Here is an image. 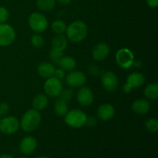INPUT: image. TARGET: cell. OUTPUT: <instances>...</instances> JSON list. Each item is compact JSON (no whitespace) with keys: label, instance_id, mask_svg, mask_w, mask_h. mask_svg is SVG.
<instances>
[{"label":"cell","instance_id":"obj_1","mask_svg":"<svg viewBox=\"0 0 158 158\" xmlns=\"http://www.w3.org/2000/svg\"><path fill=\"white\" fill-rule=\"evenodd\" d=\"M66 36L73 43H80L87 35L88 29L86 23L80 20L73 22L66 27Z\"/></svg>","mask_w":158,"mask_h":158},{"label":"cell","instance_id":"obj_2","mask_svg":"<svg viewBox=\"0 0 158 158\" xmlns=\"http://www.w3.org/2000/svg\"><path fill=\"white\" fill-rule=\"evenodd\" d=\"M41 120V116L38 110L35 109L29 110L22 117L19 126L26 132H32L39 127Z\"/></svg>","mask_w":158,"mask_h":158},{"label":"cell","instance_id":"obj_3","mask_svg":"<svg viewBox=\"0 0 158 158\" xmlns=\"http://www.w3.org/2000/svg\"><path fill=\"white\" fill-rule=\"evenodd\" d=\"M86 114L80 110L74 109L68 111L65 115V123L73 128H80L86 124Z\"/></svg>","mask_w":158,"mask_h":158},{"label":"cell","instance_id":"obj_4","mask_svg":"<svg viewBox=\"0 0 158 158\" xmlns=\"http://www.w3.org/2000/svg\"><path fill=\"white\" fill-rule=\"evenodd\" d=\"M28 22L31 29L37 33L44 32L48 27L47 19L40 12H32L29 15Z\"/></svg>","mask_w":158,"mask_h":158},{"label":"cell","instance_id":"obj_5","mask_svg":"<svg viewBox=\"0 0 158 158\" xmlns=\"http://www.w3.org/2000/svg\"><path fill=\"white\" fill-rule=\"evenodd\" d=\"M116 61L117 65L123 69H130L133 66L134 56L132 51L127 48H122L116 54Z\"/></svg>","mask_w":158,"mask_h":158},{"label":"cell","instance_id":"obj_6","mask_svg":"<svg viewBox=\"0 0 158 158\" xmlns=\"http://www.w3.org/2000/svg\"><path fill=\"white\" fill-rule=\"evenodd\" d=\"M63 89V83L61 80L56 77H52L48 78L44 83V91L49 97H57Z\"/></svg>","mask_w":158,"mask_h":158},{"label":"cell","instance_id":"obj_7","mask_svg":"<svg viewBox=\"0 0 158 158\" xmlns=\"http://www.w3.org/2000/svg\"><path fill=\"white\" fill-rule=\"evenodd\" d=\"M145 82L144 76L140 73H133L127 78V83L123 85V91L124 94H130L134 88H138L143 86Z\"/></svg>","mask_w":158,"mask_h":158},{"label":"cell","instance_id":"obj_8","mask_svg":"<svg viewBox=\"0 0 158 158\" xmlns=\"http://www.w3.org/2000/svg\"><path fill=\"white\" fill-rule=\"evenodd\" d=\"M15 39V29L9 24H0V46H8Z\"/></svg>","mask_w":158,"mask_h":158},{"label":"cell","instance_id":"obj_9","mask_svg":"<svg viewBox=\"0 0 158 158\" xmlns=\"http://www.w3.org/2000/svg\"><path fill=\"white\" fill-rule=\"evenodd\" d=\"M19 127V121L15 117H5L0 120V131L4 134H14Z\"/></svg>","mask_w":158,"mask_h":158},{"label":"cell","instance_id":"obj_10","mask_svg":"<svg viewBox=\"0 0 158 158\" xmlns=\"http://www.w3.org/2000/svg\"><path fill=\"white\" fill-rule=\"evenodd\" d=\"M101 83L103 88L110 93L117 90L119 81L116 74L112 71H106L101 76Z\"/></svg>","mask_w":158,"mask_h":158},{"label":"cell","instance_id":"obj_11","mask_svg":"<svg viewBox=\"0 0 158 158\" xmlns=\"http://www.w3.org/2000/svg\"><path fill=\"white\" fill-rule=\"evenodd\" d=\"M66 83L70 87H80L86 82V77L81 71H71L66 76Z\"/></svg>","mask_w":158,"mask_h":158},{"label":"cell","instance_id":"obj_12","mask_svg":"<svg viewBox=\"0 0 158 158\" xmlns=\"http://www.w3.org/2000/svg\"><path fill=\"white\" fill-rule=\"evenodd\" d=\"M77 99L78 103L81 106H87L93 103L94 100V96L91 89L86 86H82L77 92Z\"/></svg>","mask_w":158,"mask_h":158},{"label":"cell","instance_id":"obj_13","mask_svg":"<svg viewBox=\"0 0 158 158\" xmlns=\"http://www.w3.org/2000/svg\"><path fill=\"white\" fill-rule=\"evenodd\" d=\"M37 148V141L35 137H26L21 140L19 143V150L23 154H31L35 151Z\"/></svg>","mask_w":158,"mask_h":158},{"label":"cell","instance_id":"obj_14","mask_svg":"<svg viewBox=\"0 0 158 158\" xmlns=\"http://www.w3.org/2000/svg\"><path fill=\"white\" fill-rule=\"evenodd\" d=\"M110 52V47L104 43H100L94 46L92 52L94 59L97 61H102L108 56Z\"/></svg>","mask_w":158,"mask_h":158},{"label":"cell","instance_id":"obj_15","mask_svg":"<svg viewBox=\"0 0 158 158\" xmlns=\"http://www.w3.org/2000/svg\"><path fill=\"white\" fill-rule=\"evenodd\" d=\"M114 114H115L114 107L109 103L101 105L97 110V117L103 121H107V120L112 119L114 116Z\"/></svg>","mask_w":158,"mask_h":158},{"label":"cell","instance_id":"obj_16","mask_svg":"<svg viewBox=\"0 0 158 158\" xmlns=\"http://www.w3.org/2000/svg\"><path fill=\"white\" fill-rule=\"evenodd\" d=\"M131 109L135 114L143 115L149 112L151 109V104L150 102L145 99H138L132 103Z\"/></svg>","mask_w":158,"mask_h":158},{"label":"cell","instance_id":"obj_17","mask_svg":"<svg viewBox=\"0 0 158 158\" xmlns=\"http://www.w3.org/2000/svg\"><path fill=\"white\" fill-rule=\"evenodd\" d=\"M56 68L52 64L49 63H40L37 68V71L40 77L43 78H50L54 77V73H55Z\"/></svg>","mask_w":158,"mask_h":158},{"label":"cell","instance_id":"obj_18","mask_svg":"<svg viewBox=\"0 0 158 158\" xmlns=\"http://www.w3.org/2000/svg\"><path fill=\"white\" fill-rule=\"evenodd\" d=\"M67 39L63 34H56L52 40V49L56 50L63 52L67 47Z\"/></svg>","mask_w":158,"mask_h":158},{"label":"cell","instance_id":"obj_19","mask_svg":"<svg viewBox=\"0 0 158 158\" xmlns=\"http://www.w3.org/2000/svg\"><path fill=\"white\" fill-rule=\"evenodd\" d=\"M48 104V98L44 94H38L32 100V106L33 109L40 111L44 110Z\"/></svg>","mask_w":158,"mask_h":158},{"label":"cell","instance_id":"obj_20","mask_svg":"<svg viewBox=\"0 0 158 158\" xmlns=\"http://www.w3.org/2000/svg\"><path fill=\"white\" fill-rule=\"evenodd\" d=\"M58 65L64 70L72 71L77 66V62L75 59L71 56H63L59 62Z\"/></svg>","mask_w":158,"mask_h":158},{"label":"cell","instance_id":"obj_21","mask_svg":"<svg viewBox=\"0 0 158 158\" xmlns=\"http://www.w3.org/2000/svg\"><path fill=\"white\" fill-rule=\"evenodd\" d=\"M144 96L149 100H157L158 98V83H154L148 85L144 89Z\"/></svg>","mask_w":158,"mask_h":158},{"label":"cell","instance_id":"obj_22","mask_svg":"<svg viewBox=\"0 0 158 158\" xmlns=\"http://www.w3.org/2000/svg\"><path fill=\"white\" fill-rule=\"evenodd\" d=\"M56 0H37L36 6L40 11L49 12L55 8Z\"/></svg>","mask_w":158,"mask_h":158},{"label":"cell","instance_id":"obj_23","mask_svg":"<svg viewBox=\"0 0 158 158\" xmlns=\"http://www.w3.org/2000/svg\"><path fill=\"white\" fill-rule=\"evenodd\" d=\"M54 111L59 117H65L68 112L67 103L58 99L54 104Z\"/></svg>","mask_w":158,"mask_h":158},{"label":"cell","instance_id":"obj_24","mask_svg":"<svg viewBox=\"0 0 158 158\" xmlns=\"http://www.w3.org/2000/svg\"><path fill=\"white\" fill-rule=\"evenodd\" d=\"M52 30L56 34H63L66 30V25L63 20H56L52 23Z\"/></svg>","mask_w":158,"mask_h":158},{"label":"cell","instance_id":"obj_25","mask_svg":"<svg viewBox=\"0 0 158 158\" xmlns=\"http://www.w3.org/2000/svg\"><path fill=\"white\" fill-rule=\"evenodd\" d=\"M73 96V91L72 89H62L61 93L59 95V99L63 100V102L68 103L72 100Z\"/></svg>","mask_w":158,"mask_h":158},{"label":"cell","instance_id":"obj_26","mask_svg":"<svg viewBox=\"0 0 158 158\" xmlns=\"http://www.w3.org/2000/svg\"><path fill=\"white\" fill-rule=\"evenodd\" d=\"M145 128L151 133H157L158 131V120L156 118H150L145 122Z\"/></svg>","mask_w":158,"mask_h":158},{"label":"cell","instance_id":"obj_27","mask_svg":"<svg viewBox=\"0 0 158 158\" xmlns=\"http://www.w3.org/2000/svg\"><path fill=\"white\" fill-rule=\"evenodd\" d=\"M31 44L35 48H40L44 44V39L40 34H34L31 37Z\"/></svg>","mask_w":158,"mask_h":158},{"label":"cell","instance_id":"obj_28","mask_svg":"<svg viewBox=\"0 0 158 158\" xmlns=\"http://www.w3.org/2000/svg\"><path fill=\"white\" fill-rule=\"evenodd\" d=\"M63 56V52H61V51H58L52 49L50 52H49V58L56 64H58L59 62H60V60H61V58Z\"/></svg>","mask_w":158,"mask_h":158},{"label":"cell","instance_id":"obj_29","mask_svg":"<svg viewBox=\"0 0 158 158\" xmlns=\"http://www.w3.org/2000/svg\"><path fill=\"white\" fill-rule=\"evenodd\" d=\"M9 11L7 9L2 6H0V24L5 23L9 19Z\"/></svg>","mask_w":158,"mask_h":158},{"label":"cell","instance_id":"obj_30","mask_svg":"<svg viewBox=\"0 0 158 158\" xmlns=\"http://www.w3.org/2000/svg\"><path fill=\"white\" fill-rule=\"evenodd\" d=\"M9 112V106L5 102L0 103V117L3 118V117H6Z\"/></svg>","mask_w":158,"mask_h":158},{"label":"cell","instance_id":"obj_31","mask_svg":"<svg viewBox=\"0 0 158 158\" xmlns=\"http://www.w3.org/2000/svg\"><path fill=\"white\" fill-rule=\"evenodd\" d=\"M54 76L57 79L61 80L65 78V77H66V73H65L64 69H61V68H59V69H56L55 73H54Z\"/></svg>","mask_w":158,"mask_h":158},{"label":"cell","instance_id":"obj_32","mask_svg":"<svg viewBox=\"0 0 158 158\" xmlns=\"http://www.w3.org/2000/svg\"><path fill=\"white\" fill-rule=\"evenodd\" d=\"M89 73L93 76H98L100 74V69L96 65H91L89 67Z\"/></svg>","mask_w":158,"mask_h":158},{"label":"cell","instance_id":"obj_33","mask_svg":"<svg viewBox=\"0 0 158 158\" xmlns=\"http://www.w3.org/2000/svg\"><path fill=\"white\" fill-rule=\"evenodd\" d=\"M86 124L87 125L88 127H90L96 126V125L97 124V119H96V117H90L89 118H86Z\"/></svg>","mask_w":158,"mask_h":158},{"label":"cell","instance_id":"obj_34","mask_svg":"<svg viewBox=\"0 0 158 158\" xmlns=\"http://www.w3.org/2000/svg\"><path fill=\"white\" fill-rule=\"evenodd\" d=\"M147 4L151 8H156L158 6V0H147Z\"/></svg>","mask_w":158,"mask_h":158},{"label":"cell","instance_id":"obj_35","mask_svg":"<svg viewBox=\"0 0 158 158\" xmlns=\"http://www.w3.org/2000/svg\"><path fill=\"white\" fill-rule=\"evenodd\" d=\"M133 66H135L136 68H141L143 66V63H142L141 60H134V63H133Z\"/></svg>","mask_w":158,"mask_h":158},{"label":"cell","instance_id":"obj_36","mask_svg":"<svg viewBox=\"0 0 158 158\" xmlns=\"http://www.w3.org/2000/svg\"><path fill=\"white\" fill-rule=\"evenodd\" d=\"M59 3H60L61 5H63V6H66V5H69L70 3L71 0H57Z\"/></svg>","mask_w":158,"mask_h":158},{"label":"cell","instance_id":"obj_37","mask_svg":"<svg viewBox=\"0 0 158 158\" xmlns=\"http://www.w3.org/2000/svg\"><path fill=\"white\" fill-rule=\"evenodd\" d=\"M0 158H14L9 154H2L0 155Z\"/></svg>","mask_w":158,"mask_h":158},{"label":"cell","instance_id":"obj_38","mask_svg":"<svg viewBox=\"0 0 158 158\" xmlns=\"http://www.w3.org/2000/svg\"><path fill=\"white\" fill-rule=\"evenodd\" d=\"M35 158H50V157H46V156H40V157H35Z\"/></svg>","mask_w":158,"mask_h":158},{"label":"cell","instance_id":"obj_39","mask_svg":"<svg viewBox=\"0 0 158 158\" xmlns=\"http://www.w3.org/2000/svg\"><path fill=\"white\" fill-rule=\"evenodd\" d=\"M19 158H27V157H19Z\"/></svg>","mask_w":158,"mask_h":158},{"label":"cell","instance_id":"obj_40","mask_svg":"<svg viewBox=\"0 0 158 158\" xmlns=\"http://www.w3.org/2000/svg\"><path fill=\"white\" fill-rule=\"evenodd\" d=\"M1 119H2V118H1V117H0V120H1Z\"/></svg>","mask_w":158,"mask_h":158}]
</instances>
